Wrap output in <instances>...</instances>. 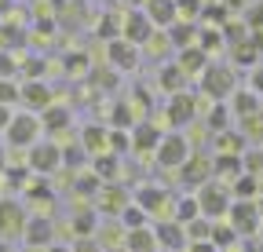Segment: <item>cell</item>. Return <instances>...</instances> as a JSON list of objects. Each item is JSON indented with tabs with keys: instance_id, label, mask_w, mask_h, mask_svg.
Listing matches in <instances>:
<instances>
[{
	"instance_id": "cell-1",
	"label": "cell",
	"mask_w": 263,
	"mask_h": 252,
	"mask_svg": "<svg viewBox=\"0 0 263 252\" xmlns=\"http://www.w3.org/2000/svg\"><path fill=\"white\" fill-rule=\"evenodd\" d=\"M4 135H8L11 146H33V143H37V135H41V117L29 113V110H26V113H11Z\"/></svg>"
},
{
	"instance_id": "cell-2",
	"label": "cell",
	"mask_w": 263,
	"mask_h": 252,
	"mask_svg": "<svg viewBox=\"0 0 263 252\" xmlns=\"http://www.w3.org/2000/svg\"><path fill=\"white\" fill-rule=\"evenodd\" d=\"M154 157H157V165H161V168H179L186 157H190V143H186L179 132H168V135H161Z\"/></svg>"
},
{
	"instance_id": "cell-3",
	"label": "cell",
	"mask_w": 263,
	"mask_h": 252,
	"mask_svg": "<svg viewBox=\"0 0 263 252\" xmlns=\"http://www.w3.org/2000/svg\"><path fill=\"white\" fill-rule=\"evenodd\" d=\"M121 37L132 41V44H146V41L154 37V22H150V15H146L143 8H132V11L124 15V22H121Z\"/></svg>"
},
{
	"instance_id": "cell-4",
	"label": "cell",
	"mask_w": 263,
	"mask_h": 252,
	"mask_svg": "<svg viewBox=\"0 0 263 252\" xmlns=\"http://www.w3.org/2000/svg\"><path fill=\"white\" fill-rule=\"evenodd\" d=\"M26 161H29V172H41V176H48V172H55V168L62 165V150H59L55 143H33Z\"/></svg>"
},
{
	"instance_id": "cell-5",
	"label": "cell",
	"mask_w": 263,
	"mask_h": 252,
	"mask_svg": "<svg viewBox=\"0 0 263 252\" xmlns=\"http://www.w3.org/2000/svg\"><path fill=\"white\" fill-rule=\"evenodd\" d=\"M197 205H201L205 219H216V216H223L230 208V194L223 190V186H216V183H205L201 194H197Z\"/></svg>"
},
{
	"instance_id": "cell-6",
	"label": "cell",
	"mask_w": 263,
	"mask_h": 252,
	"mask_svg": "<svg viewBox=\"0 0 263 252\" xmlns=\"http://www.w3.org/2000/svg\"><path fill=\"white\" fill-rule=\"evenodd\" d=\"M18 99L29 106V113H41V110H48V106L55 103L51 88H48L44 81H26V84H18Z\"/></svg>"
},
{
	"instance_id": "cell-7",
	"label": "cell",
	"mask_w": 263,
	"mask_h": 252,
	"mask_svg": "<svg viewBox=\"0 0 263 252\" xmlns=\"http://www.w3.org/2000/svg\"><path fill=\"white\" fill-rule=\"evenodd\" d=\"M22 238H26V245H29V248H48V245H51V238H55V223H51L48 216H33V219H26Z\"/></svg>"
},
{
	"instance_id": "cell-8",
	"label": "cell",
	"mask_w": 263,
	"mask_h": 252,
	"mask_svg": "<svg viewBox=\"0 0 263 252\" xmlns=\"http://www.w3.org/2000/svg\"><path fill=\"white\" fill-rule=\"evenodd\" d=\"M106 59H110V66L114 70H136L139 66V44H132V41H110L106 44Z\"/></svg>"
},
{
	"instance_id": "cell-9",
	"label": "cell",
	"mask_w": 263,
	"mask_h": 252,
	"mask_svg": "<svg viewBox=\"0 0 263 252\" xmlns=\"http://www.w3.org/2000/svg\"><path fill=\"white\" fill-rule=\"evenodd\" d=\"M227 216H230V227H234V234H252L256 227H259V208L252 205V201H230V208H227Z\"/></svg>"
},
{
	"instance_id": "cell-10",
	"label": "cell",
	"mask_w": 263,
	"mask_h": 252,
	"mask_svg": "<svg viewBox=\"0 0 263 252\" xmlns=\"http://www.w3.org/2000/svg\"><path fill=\"white\" fill-rule=\"evenodd\" d=\"M201 84H205V91H209L212 99H223V95L234 91V73H230L227 66H205Z\"/></svg>"
},
{
	"instance_id": "cell-11",
	"label": "cell",
	"mask_w": 263,
	"mask_h": 252,
	"mask_svg": "<svg viewBox=\"0 0 263 252\" xmlns=\"http://www.w3.org/2000/svg\"><path fill=\"white\" fill-rule=\"evenodd\" d=\"M22 227H26L22 208H18L15 201H0V234H4V238H15V234H22Z\"/></svg>"
},
{
	"instance_id": "cell-12",
	"label": "cell",
	"mask_w": 263,
	"mask_h": 252,
	"mask_svg": "<svg viewBox=\"0 0 263 252\" xmlns=\"http://www.w3.org/2000/svg\"><path fill=\"white\" fill-rule=\"evenodd\" d=\"M154 238H157L161 245H168L172 252H179V248H183V241H186V230H183V223L168 219V223H157V227H154Z\"/></svg>"
},
{
	"instance_id": "cell-13",
	"label": "cell",
	"mask_w": 263,
	"mask_h": 252,
	"mask_svg": "<svg viewBox=\"0 0 263 252\" xmlns=\"http://www.w3.org/2000/svg\"><path fill=\"white\" fill-rule=\"evenodd\" d=\"M157 143H161V132L154 128V124H136V132H132V150L136 153H150V150H157Z\"/></svg>"
},
{
	"instance_id": "cell-14",
	"label": "cell",
	"mask_w": 263,
	"mask_h": 252,
	"mask_svg": "<svg viewBox=\"0 0 263 252\" xmlns=\"http://www.w3.org/2000/svg\"><path fill=\"white\" fill-rule=\"evenodd\" d=\"M168 121L172 124H190L194 121V99L186 95V91H176V95L168 99Z\"/></svg>"
},
{
	"instance_id": "cell-15",
	"label": "cell",
	"mask_w": 263,
	"mask_h": 252,
	"mask_svg": "<svg viewBox=\"0 0 263 252\" xmlns=\"http://www.w3.org/2000/svg\"><path fill=\"white\" fill-rule=\"evenodd\" d=\"M146 15H150V22L154 26H172L176 22V0H146V8H143Z\"/></svg>"
},
{
	"instance_id": "cell-16",
	"label": "cell",
	"mask_w": 263,
	"mask_h": 252,
	"mask_svg": "<svg viewBox=\"0 0 263 252\" xmlns=\"http://www.w3.org/2000/svg\"><path fill=\"white\" fill-rule=\"evenodd\" d=\"M205 66H209V51H201V48H179V70L183 73H205Z\"/></svg>"
},
{
	"instance_id": "cell-17",
	"label": "cell",
	"mask_w": 263,
	"mask_h": 252,
	"mask_svg": "<svg viewBox=\"0 0 263 252\" xmlns=\"http://www.w3.org/2000/svg\"><path fill=\"white\" fill-rule=\"evenodd\" d=\"M179 172L186 176V183H205V179H209V172H212V165L205 161L201 153H190L186 161L179 165Z\"/></svg>"
},
{
	"instance_id": "cell-18",
	"label": "cell",
	"mask_w": 263,
	"mask_h": 252,
	"mask_svg": "<svg viewBox=\"0 0 263 252\" xmlns=\"http://www.w3.org/2000/svg\"><path fill=\"white\" fill-rule=\"evenodd\" d=\"M124 245H128V252H154L157 248V238H154L150 227H136V230L124 234Z\"/></svg>"
},
{
	"instance_id": "cell-19",
	"label": "cell",
	"mask_w": 263,
	"mask_h": 252,
	"mask_svg": "<svg viewBox=\"0 0 263 252\" xmlns=\"http://www.w3.org/2000/svg\"><path fill=\"white\" fill-rule=\"evenodd\" d=\"M41 117V128H48V132H62L66 128V124H70V110H66V106H48V110H41L37 113Z\"/></svg>"
},
{
	"instance_id": "cell-20",
	"label": "cell",
	"mask_w": 263,
	"mask_h": 252,
	"mask_svg": "<svg viewBox=\"0 0 263 252\" xmlns=\"http://www.w3.org/2000/svg\"><path fill=\"white\" fill-rule=\"evenodd\" d=\"M164 201H168V194H164L161 186H139V194H136V205L146 208V216L157 212V208H164Z\"/></svg>"
},
{
	"instance_id": "cell-21",
	"label": "cell",
	"mask_w": 263,
	"mask_h": 252,
	"mask_svg": "<svg viewBox=\"0 0 263 252\" xmlns=\"http://www.w3.org/2000/svg\"><path fill=\"white\" fill-rule=\"evenodd\" d=\"M81 139H84V150L88 153H106L110 150V132L106 128H91V124H88Z\"/></svg>"
},
{
	"instance_id": "cell-22",
	"label": "cell",
	"mask_w": 263,
	"mask_h": 252,
	"mask_svg": "<svg viewBox=\"0 0 263 252\" xmlns=\"http://www.w3.org/2000/svg\"><path fill=\"white\" fill-rule=\"evenodd\" d=\"M183 81H186V73L179 70V62H164V66H161V88L164 91H172V95L183 91Z\"/></svg>"
},
{
	"instance_id": "cell-23",
	"label": "cell",
	"mask_w": 263,
	"mask_h": 252,
	"mask_svg": "<svg viewBox=\"0 0 263 252\" xmlns=\"http://www.w3.org/2000/svg\"><path fill=\"white\" fill-rule=\"evenodd\" d=\"M117 172V153H95V161H91V176H103V179H110Z\"/></svg>"
},
{
	"instance_id": "cell-24",
	"label": "cell",
	"mask_w": 263,
	"mask_h": 252,
	"mask_svg": "<svg viewBox=\"0 0 263 252\" xmlns=\"http://www.w3.org/2000/svg\"><path fill=\"white\" fill-rule=\"evenodd\" d=\"M121 227H128V230L146 227V208H139V205H124V208H121Z\"/></svg>"
},
{
	"instance_id": "cell-25",
	"label": "cell",
	"mask_w": 263,
	"mask_h": 252,
	"mask_svg": "<svg viewBox=\"0 0 263 252\" xmlns=\"http://www.w3.org/2000/svg\"><path fill=\"white\" fill-rule=\"evenodd\" d=\"M201 216V205H197V198H183L179 205H176V223H190V219H197Z\"/></svg>"
},
{
	"instance_id": "cell-26",
	"label": "cell",
	"mask_w": 263,
	"mask_h": 252,
	"mask_svg": "<svg viewBox=\"0 0 263 252\" xmlns=\"http://www.w3.org/2000/svg\"><path fill=\"white\" fill-rule=\"evenodd\" d=\"M190 241H212V227L205 223V219H190V223L183 227Z\"/></svg>"
},
{
	"instance_id": "cell-27",
	"label": "cell",
	"mask_w": 263,
	"mask_h": 252,
	"mask_svg": "<svg viewBox=\"0 0 263 252\" xmlns=\"http://www.w3.org/2000/svg\"><path fill=\"white\" fill-rule=\"evenodd\" d=\"M99 201H103V208H106L110 216H121V208H124V194L114 190V186H110V190H103V198H99Z\"/></svg>"
},
{
	"instance_id": "cell-28",
	"label": "cell",
	"mask_w": 263,
	"mask_h": 252,
	"mask_svg": "<svg viewBox=\"0 0 263 252\" xmlns=\"http://www.w3.org/2000/svg\"><path fill=\"white\" fill-rule=\"evenodd\" d=\"M44 70H48V62H44V59H26V62H22L26 81H44Z\"/></svg>"
},
{
	"instance_id": "cell-29",
	"label": "cell",
	"mask_w": 263,
	"mask_h": 252,
	"mask_svg": "<svg viewBox=\"0 0 263 252\" xmlns=\"http://www.w3.org/2000/svg\"><path fill=\"white\" fill-rule=\"evenodd\" d=\"M216 172H227V176H241V161H238V153H219V161H216Z\"/></svg>"
},
{
	"instance_id": "cell-30",
	"label": "cell",
	"mask_w": 263,
	"mask_h": 252,
	"mask_svg": "<svg viewBox=\"0 0 263 252\" xmlns=\"http://www.w3.org/2000/svg\"><path fill=\"white\" fill-rule=\"evenodd\" d=\"M172 44L190 48V44H194V26H186V22H183V26H176V22H172Z\"/></svg>"
},
{
	"instance_id": "cell-31",
	"label": "cell",
	"mask_w": 263,
	"mask_h": 252,
	"mask_svg": "<svg viewBox=\"0 0 263 252\" xmlns=\"http://www.w3.org/2000/svg\"><path fill=\"white\" fill-rule=\"evenodd\" d=\"M234 186H238V198H241V201H249V198H252V194L259 190L256 176H238V183H234Z\"/></svg>"
},
{
	"instance_id": "cell-32",
	"label": "cell",
	"mask_w": 263,
	"mask_h": 252,
	"mask_svg": "<svg viewBox=\"0 0 263 252\" xmlns=\"http://www.w3.org/2000/svg\"><path fill=\"white\" fill-rule=\"evenodd\" d=\"M132 150V135H124V132H110V153H128Z\"/></svg>"
},
{
	"instance_id": "cell-33",
	"label": "cell",
	"mask_w": 263,
	"mask_h": 252,
	"mask_svg": "<svg viewBox=\"0 0 263 252\" xmlns=\"http://www.w3.org/2000/svg\"><path fill=\"white\" fill-rule=\"evenodd\" d=\"M15 70H18L15 55H11V51H0V81H11V77H15Z\"/></svg>"
},
{
	"instance_id": "cell-34",
	"label": "cell",
	"mask_w": 263,
	"mask_h": 252,
	"mask_svg": "<svg viewBox=\"0 0 263 252\" xmlns=\"http://www.w3.org/2000/svg\"><path fill=\"white\" fill-rule=\"evenodd\" d=\"M73 227H77V234H81V238H88V234L95 230V216H91L88 208H84V212H77V219H73Z\"/></svg>"
},
{
	"instance_id": "cell-35",
	"label": "cell",
	"mask_w": 263,
	"mask_h": 252,
	"mask_svg": "<svg viewBox=\"0 0 263 252\" xmlns=\"http://www.w3.org/2000/svg\"><path fill=\"white\" fill-rule=\"evenodd\" d=\"M0 103H4V106L18 103V84L15 81H0Z\"/></svg>"
},
{
	"instance_id": "cell-36",
	"label": "cell",
	"mask_w": 263,
	"mask_h": 252,
	"mask_svg": "<svg viewBox=\"0 0 263 252\" xmlns=\"http://www.w3.org/2000/svg\"><path fill=\"white\" fill-rule=\"evenodd\" d=\"M219 153H241V139H234L230 132H219Z\"/></svg>"
},
{
	"instance_id": "cell-37",
	"label": "cell",
	"mask_w": 263,
	"mask_h": 252,
	"mask_svg": "<svg viewBox=\"0 0 263 252\" xmlns=\"http://www.w3.org/2000/svg\"><path fill=\"white\" fill-rule=\"evenodd\" d=\"M117 33H121L117 18H103V22H99V37H106V41H117Z\"/></svg>"
},
{
	"instance_id": "cell-38",
	"label": "cell",
	"mask_w": 263,
	"mask_h": 252,
	"mask_svg": "<svg viewBox=\"0 0 263 252\" xmlns=\"http://www.w3.org/2000/svg\"><path fill=\"white\" fill-rule=\"evenodd\" d=\"M73 252H103V245H99L91 234L88 238H77V245H73Z\"/></svg>"
},
{
	"instance_id": "cell-39",
	"label": "cell",
	"mask_w": 263,
	"mask_h": 252,
	"mask_svg": "<svg viewBox=\"0 0 263 252\" xmlns=\"http://www.w3.org/2000/svg\"><path fill=\"white\" fill-rule=\"evenodd\" d=\"M114 124H132V106L128 103H117L114 106Z\"/></svg>"
},
{
	"instance_id": "cell-40",
	"label": "cell",
	"mask_w": 263,
	"mask_h": 252,
	"mask_svg": "<svg viewBox=\"0 0 263 252\" xmlns=\"http://www.w3.org/2000/svg\"><path fill=\"white\" fill-rule=\"evenodd\" d=\"M234 241V227H219V230H212V245H230Z\"/></svg>"
},
{
	"instance_id": "cell-41",
	"label": "cell",
	"mask_w": 263,
	"mask_h": 252,
	"mask_svg": "<svg viewBox=\"0 0 263 252\" xmlns=\"http://www.w3.org/2000/svg\"><path fill=\"white\" fill-rule=\"evenodd\" d=\"M209 124H212V132H227V110H223V106L212 110V121H209Z\"/></svg>"
},
{
	"instance_id": "cell-42",
	"label": "cell",
	"mask_w": 263,
	"mask_h": 252,
	"mask_svg": "<svg viewBox=\"0 0 263 252\" xmlns=\"http://www.w3.org/2000/svg\"><path fill=\"white\" fill-rule=\"evenodd\" d=\"M234 106H238V113H245V117H249V113L256 110V99H252V95H238V99H234Z\"/></svg>"
},
{
	"instance_id": "cell-43",
	"label": "cell",
	"mask_w": 263,
	"mask_h": 252,
	"mask_svg": "<svg viewBox=\"0 0 263 252\" xmlns=\"http://www.w3.org/2000/svg\"><path fill=\"white\" fill-rule=\"evenodd\" d=\"M84 70V55H70L66 59V73H81Z\"/></svg>"
},
{
	"instance_id": "cell-44",
	"label": "cell",
	"mask_w": 263,
	"mask_h": 252,
	"mask_svg": "<svg viewBox=\"0 0 263 252\" xmlns=\"http://www.w3.org/2000/svg\"><path fill=\"white\" fill-rule=\"evenodd\" d=\"M8 121H11V106H4V103H0V132L8 128Z\"/></svg>"
},
{
	"instance_id": "cell-45",
	"label": "cell",
	"mask_w": 263,
	"mask_h": 252,
	"mask_svg": "<svg viewBox=\"0 0 263 252\" xmlns=\"http://www.w3.org/2000/svg\"><path fill=\"white\" fill-rule=\"evenodd\" d=\"M190 252H216V248H212V241H194Z\"/></svg>"
},
{
	"instance_id": "cell-46",
	"label": "cell",
	"mask_w": 263,
	"mask_h": 252,
	"mask_svg": "<svg viewBox=\"0 0 263 252\" xmlns=\"http://www.w3.org/2000/svg\"><path fill=\"white\" fill-rule=\"evenodd\" d=\"M4 168H8V150L0 146V172H4Z\"/></svg>"
},
{
	"instance_id": "cell-47",
	"label": "cell",
	"mask_w": 263,
	"mask_h": 252,
	"mask_svg": "<svg viewBox=\"0 0 263 252\" xmlns=\"http://www.w3.org/2000/svg\"><path fill=\"white\" fill-rule=\"evenodd\" d=\"M121 4H132V8H139V4H146V0H121Z\"/></svg>"
},
{
	"instance_id": "cell-48",
	"label": "cell",
	"mask_w": 263,
	"mask_h": 252,
	"mask_svg": "<svg viewBox=\"0 0 263 252\" xmlns=\"http://www.w3.org/2000/svg\"><path fill=\"white\" fill-rule=\"evenodd\" d=\"M48 252H73V248H59V245H48Z\"/></svg>"
},
{
	"instance_id": "cell-49",
	"label": "cell",
	"mask_w": 263,
	"mask_h": 252,
	"mask_svg": "<svg viewBox=\"0 0 263 252\" xmlns=\"http://www.w3.org/2000/svg\"><path fill=\"white\" fill-rule=\"evenodd\" d=\"M256 208H259V219H263V201H259V205H256Z\"/></svg>"
},
{
	"instance_id": "cell-50",
	"label": "cell",
	"mask_w": 263,
	"mask_h": 252,
	"mask_svg": "<svg viewBox=\"0 0 263 252\" xmlns=\"http://www.w3.org/2000/svg\"><path fill=\"white\" fill-rule=\"evenodd\" d=\"M4 8H8V0H0V11H4Z\"/></svg>"
},
{
	"instance_id": "cell-51",
	"label": "cell",
	"mask_w": 263,
	"mask_h": 252,
	"mask_svg": "<svg viewBox=\"0 0 263 252\" xmlns=\"http://www.w3.org/2000/svg\"><path fill=\"white\" fill-rule=\"evenodd\" d=\"M0 252H8V248H4V245H0Z\"/></svg>"
},
{
	"instance_id": "cell-52",
	"label": "cell",
	"mask_w": 263,
	"mask_h": 252,
	"mask_svg": "<svg viewBox=\"0 0 263 252\" xmlns=\"http://www.w3.org/2000/svg\"><path fill=\"white\" fill-rule=\"evenodd\" d=\"M259 179H263V172H259Z\"/></svg>"
}]
</instances>
